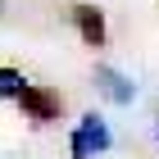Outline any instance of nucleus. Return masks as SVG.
Here are the masks:
<instances>
[{
	"label": "nucleus",
	"instance_id": "obj_1",
	"mask_svg": "<svg viewBox=\"0 0 159 159\" xmlns=\"http://www.w3.org/2000/svg\"><path fill=\"white\" fill-rule=\"evenodd\" d=\"M91 82H96V91L109 100V105H132L136 100V82L123 77L118 68H109V64H96V77H91Z\"/></svg>",
	"mask_w": 159,
	"mask_h": 159
},
{
	"label": "nucleus",
	"instance_id": "obj_5",
	"mask_svg": "<svg viewBox=\"0 0 159 159\" xmlns=\"http://www.w3.org/2000/svg\"><path fill=\"white\" fill-rule=\"evenodd\" d=\"M23 73L18 68H0V100H18V91H23Z\"/></svg>",
	"mask_w": 159,
	"mask_h": 159
},
{
	"label": "nucleus",
	"instance_id": "obj_3",
	"mask_svg": "<svg viewBox=\"0 0 159 159\" xmlns=\"http://www.w3.org/2000/svg\"><path fill=\"white\" fill-rule=\"evenodd\" d=\"M73 23H77L86 46H105V14L96 5H73Z\"/></svg>",
	"mask_w": 159,
	"mask_h": 159
},
{
	"label": "nucleus",
	"instance_id": "obj_2",
	"mask_svg": "<svg viewBox=\"0 0 159 159\" xmlns=\"http://www.w3.org/2000/svg\"><path fill=\"white\" fill-rule=\"evenodd\" d=\"M18 105H23V114H27L32 123L59 118V96H55V91H46V86H32V82H27L23 91H18Z\"/></svg>",
	"mask_w": 159,
	"mask_h": 159
},
{
	"label": "nucleus",
	"instance_id": "obj_6",
	"mask_svg": "<svg viewBox=\"0 0 159 159\" xmlns=\"http://www.w3.org/2000/svg\"><path fill=\"white\" fill-rule=\"evenodd\" d=\"M68 150H73V159H91V146H86V136L73 127V136H68Z\"/></svg>",
	"mask_w": 159,
	"mask_h": 159
},
{
	"label": "nucleus",
	"instance_id": "obj_4",
	"mask_svg": "<svg viewBox=\"0 0 159 159\" xmlns=\"http://www.w3.org/2000/svg\"><path fill=\"white\" fill-rule=\"evenodd\" d=\"M77 132L86 136V146H91V155H105V150L114 146L109 127H105V118H100L96 109H91V114H82V123H77Z\"/></svg>",
	"mask_w": 159,
	"mask_h": 159
},
{
	"label": "nucleus",
	"instance_id": "obj_7",
	"mask_svg": "<svg viewBox=\"0 0 159 159\" xmlns=\"http://www.w3.org/2000/svg\"><path fill=\"white\" fill-rule=\"evenodd\" d=\"M155 136H159V132H155Z\"/></svg>",
	"mask_w": 159,
	"mask_h": 159
}]
</instances>
